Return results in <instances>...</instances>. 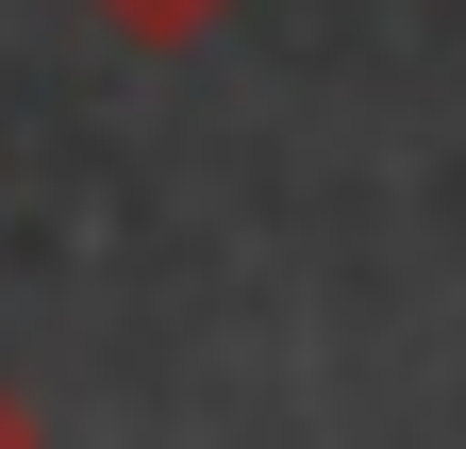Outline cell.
I'll use <instances>...</instances> for the list:
<instances>
[{
	"label": "cell",
	"instance_id": "obj_1",
	"mask_svg": "<svg viewBox=\"0 0 466 449\" xmlns=\"http://www.w3.org/2000/svg\"><path fill=\"white\" fill-rule=\"evenodd\" d=\"M84 17H100V34H134V50H184V34L233 17V0H84Z\"/></svg>",
	"mask_w": 466,
	"mask_h": 449
},
{
	"label": "cell",
	"instance_id": "obj_2",
	"mask_svg": "<svg viewBox=\"0 0 466 449\" xmlns=\"http://www.w3.org/2000/svg\"><path fill=\"white\" fill-rule=\"evenodd\" d=\"M0 449H34V400H17V383H0Z\"/></svg>",
	"mask_w": 466,
	"mask_h": 449
}]
</instances>
